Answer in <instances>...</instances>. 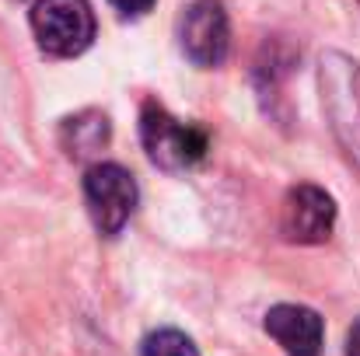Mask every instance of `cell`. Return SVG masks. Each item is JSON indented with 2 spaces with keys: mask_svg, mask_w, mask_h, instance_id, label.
<instances>
[{
  "mask_svg": "<svg viewBox=\"0 0 360 356\" xmlns=\"http://www.w3.org/2000/svg\"><path fill=\"white\" fill-rule=\"evenodd\" d=\"M319 95L322 112L347 161L360 171V63L354 56L329 49L319 60Z\"/></svg>",
  "mask_w": 360,
  "mask_h": 356,
  "instance_id": "6da1fadb",
  "label": "cell"
},
{
  "mask_svg": "<svg viewBox=\"0 0 360 356\" xmlns=\"http://www.w3.org/2000/svg\"><path fill=\"white\" fill-rule=\"evenodd\" d=\"M140 140H143L147 157L165 171H186V168L200 164L210 147V140L200 126L175 119L158 102H147L140 112Z\"/></svg>",
  "mask_w": 360,
  "mask_h": 356,
  "instance_id": "7a4b0ae2",
  "label": "cell"
},
{
  "mask_svg": "<svg viewBox=\"0 0 360 356\" xmlns=\"http://www.w3.org/2000/svg\"><path fill=\"white\" fill-rule=\"evenodd\" d=\"M28 21L39 49L56 60L81 56L95 42V11L88 0H35Z\"/></svg>",
  "mask_w": 360,
  "mask_h": 356,
  "instance_id": "3957f363",
  "label": "cell"
},
{
  "mask_svg": "<svg viewBox=\"0 0 360 356\" xmlns=\"http://www.w3.org/2000/svg\"><path fill=\"white\" fill-rule=\"evenodd\" d=\"M136 196H140L136 182L122 164L98 161L84 171V203H88V213L98 235H120L136 210Z\"/></svg>",
  "mask_w": 360,
  "mask_h": 356,
  "instance_id": "277c9868",
  "label": "cell"
},
{
  "mask_svg": "<svg viewBox=\"0 0 360 356\" xmlns=\"http://www.w3.org/2000/svg\"><path fill=\"white\" fill-rule=\"evenodd\" d=\"M179 46L200 70H214L228 60L231 21L221 0H193L179 18Z\"/></svg>",
  "mask_w": 360,
  "mask_h": 356,
  "instance_id": "5b68a950",
  "label": "cell"
},
{
  "mask_svg": "<svg viewBox=\"0 0 360 356\" xmlns=\"http://www.w3.org/2000/svg\"><path fill=\"white\" fill-rule=\"evenodd\" d=\"M336 228V203L326 189L301 182L283 196L280 210V235L290 244H322Z\"/></svg>",
  "mask_w": 360,
  "mask_h": 356,
  "instance_id": "8992f818",
  "label": "cell"
},
{
  "mask_svg": "<svg viewBox=\"0 0 360 356\" xmlns=\"http://www.w3.org/2000/svg\"><path fill=\"white\" fill-rule=\"evenodd\" d=\"M266 336L276 339V346L287 356H322L326 343V322L319 311L304 304H276L266 311L262 322Z\"/></svg>",
  "mask_w": 360,
  "mask_h": 356,
  "instance_id": "52a82bcc",
  "label": "cell"
},
{
  "mask_svg": "<svg viewBox=\"0 0 360 356\" xmlns=\"http://www.w3.org/2000/svg\"><path fill=\"white\" fill-rule=\"evenodd\" d=\"M60 143L63 150L74 157V161H84L91 154H98L105 143H109V119L95 109L81 112V116H70L63 119L60 126Z\"/></svg>",
  "mask_w": 360,
  "mask_h": 356,
  "instance_id": "ba28073f",
  "label": "cell"
},
{
  "mask_svg": "<svg viewBox=\"0 0 360 356\" xmlns=\"http://www.w3.org/2000/svg\"><path fill=\"white\" fill-rule=\"evenodd\" d=\"M140 356H200V350H196V343L186 332H179V329H158V332H150L143 339Z\"/></svg>",
  "mask_w": 360,
  "mask_h": 356,
  "instance_id": "9c48e42d",
  "label": "cell"
},
{
  "mask_svg": "<svg viewBox=\"0 0 360 356\" xmlns=\"http://www.w3.org/2000/svg\"><path fill=\"white\" fill-rule=\"evenodd\" d=\"M109 4H112V11H116L120 18H143V14L154 11L158 0H109Z\"/></svg>",
  "mask_w": 360,
  "mask_h": 356,
  "instance_id": "30bf717a",
  "label": "cell"
},
{
  "mask_svg": "<svg viewBox=\"0 0 360 356\" xmlns=\"http://www.w3.org/2000/svg\"><path fill=\"white\" fill-rule=\"evenodd\" d=\"M347 356H360V318L354 322V329L347 332Z\"/></svg>",
  "mask_w": 360,
  "mask_h": 356,
  "instance_id": "8fae6325",
  "label": "cell"
},
{
  "mask_svg": "<svg viewBox=\"0 0 360 356\" xmlns=\"http://www.w3.org/2000/svg\"><path fill=\"white\" fill-rule=\"evenodd\" d=\"M357 4H360V0H357Z\"/></svg>",
  "mask_w": 360,
  "mask_h": 356,
  "instance_id": "7c38bea8",
  "label": "cell"
}]
</instances>
